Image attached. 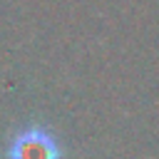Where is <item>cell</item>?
<instances>
[{
	"mask_svg": "<svg viewBox=\"0 0 159 159\" xmlns=\"http://www.w3.org/2000/svg\"><path fill=\"white\" fill-rule=\"evenodd\" d=\"M7 159H62V144L42 124H27L10 137Z\"/></svg>",
	"mask_w": 159,
	"mask_h": 159,
	"instance_id": "6da1fadb",
	"label": "cell"
}]
</instances>
